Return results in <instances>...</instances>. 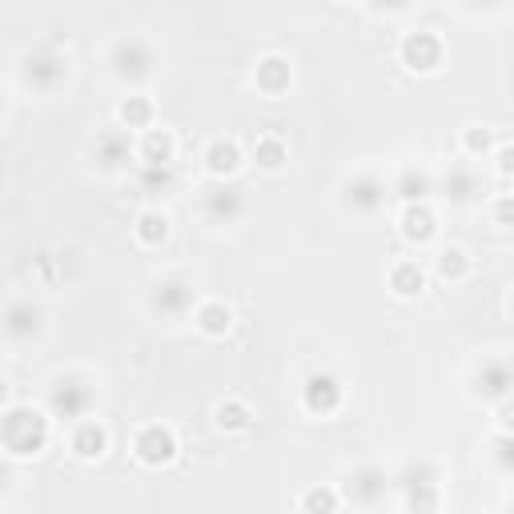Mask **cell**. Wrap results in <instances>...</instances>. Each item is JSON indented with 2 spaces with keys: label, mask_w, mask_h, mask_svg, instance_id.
<instances>
[{
  "label": "cell",
  "mask_w": 514,
  "mask_h": 514,
  "mask_svg": "<svg viewBox=\"0 0 514 514\" xmlns=\"http://www.w3.org/2000/svg\"><path fill=\"white\" fill-rule=\"evenodd\" d=\"M0 438L12 458H32L48 442V418H40L32 406H8L0 422Z\"/></svg>",
  "instance_id": "6da1fadb"
},
{
  "label": "cell",
  "mask_w": 514,
  "mask_h": 514,
  "mask_svg": "<svg viewBox=\"0 0 514 514\" xmlns=\"http://www.w3.org/2000/svg\"><path fill=\"white\" fill-rule=\"evenodd\" d=\"M402 64L410 72H434L442 64V40L438 32L430 29H418V32H406L402 40Z\"/></svg>",
  "instance_id": "7a4b0ae2"
},
{
  "label": "cell",
  "mask_w": 514,
  "mask_h": 514,
  "mask_svg": "<svg viewBox=\"0 0 514 514\" xmlns=\"http://www.w3.org/2000/svg\"><path fill=\"white\" fill-rule=\"evenodd\" d=\"M133 450H137V458H141L145 466H165V462H173V458H177V438H173L169 426L153 422V426H145V430L137 434Z\"/></svg>",
  "instance_id": "3957f363"
},
{
  "label": "cell",
  "mask_w": 514,
  "mask_h": 514,
  "mask_svg": "<svg viewBox=\"0 0 514 514\" xmlns=\"http://www.w3.org/2000/svg\"><path fill=\"white\" fill-rule=\"evenodd\" d=\"M48 406H53L56 418H80L88 406H93V390H88L85 382H77V377H64V382L53 386Z\"/></svg>",
  "instance_id": "277c9868"
},
{
  "label": "cell",
  "mask_w": 514,
  "mask_h": 514,
  "mask_svg": "<svg viewBox=\"0 0 514 514\" xmlns=\"http://www.w3.org/2000/svg\"><path fill=\"white\" fill-rule=\"evenodd\" d=\"M302 402H305L310 414L326 418V414H334V410L342 406V386H337L334 374H313L310 382H305V390H302Z\"/></svg>",
  "instance_id": "5b68a950"
},
{
  "label": "cell",
  "mask_w": 514,
  "mask_h": 514,
  "mask_svg": "<svg viewBox=\"0 0 514 514\" xmlns=\"http://www.w3.org/2000/svg\"><path fill=\"white\" fill-rule=\"evenodd\" d=\"M64 72H69V64H64V56H56L53 48H40V53H32L29 64H24V80H29L32 88H53V85H61Z\"/></svg>",
  "instance_id": "8992f818"
},
{
  "label": "cell",
  "mask_w": 514,
  "mask_h": 514,
  "mask_svg": "<svg viewBox=\"0 0 514 514\" xmlns=\"http://www.w3.org/2000/svg\"><path fill=\"white\" fill-rule=\"evenodd\" d=\"M406 506L410 514H438V486H434V474L426 466L406 478Z\"/></svg>",
  "instance_id": "52a82bcc"
},
{
  "label": "cell",
  "mask_w": 514,
  "mask_h": 514,
  "mask_svg": "<svg viewBox=\"0 0 514 514\" xmlns=\"http://www.w3.org/2000/svg\"><path fill=\"white\" fill-rule=\"evenodd\" d=\"M474 390L482 394V398H502L514 390V366L510 361H486V366L478 369V377H474Z\"/></svg>",
  "instance_id": "ba28073f"
},
{
  "label": "cell",
  "mask_w": 514,
  "mask_h": 514,
  "mask_svg": "<svg viewBox=\"0 0 514 514\" xmlns=\"http://www.w3.org/2000/svg\"><path fill=\"white\" fill-rule=\"evenodd\" d=\"M112 64H117V72L120 77H145L149 72V64H153V53L141 45V40H120L117 45V53H112Z\"/></svg>",
  "instance_id": "9c48e42d"
},
{
  "label": "cell",
  "mask_w": 514,
  "mask_h": 514,
  "mask_svg": "<svg viewBox=\"0 0 514 514\" xmlns=\"http://www.w3.org/2000/svg\"><path fill=\"white\" fill-rule=\"evenodd\" d=\"M434 233H438V217L426 205H406V213H402V237L414 241V245H426Z\"/></svg>",
  "instance_id": "30bf717a"
},
{
  "label": "cell",
  "mask_w": 514,
  "mask_h": 514,
  "mask_svg": "<svg viewBox=\"0 0 514 514\" xmlns=\"http://www.w3.org/2000/svg\"><path fill=\"white\" fill-rule=\"evenodd\" d=\"M289 61H281V56H265L261 64H257V88H261L265 96H281L289 88Z\"/></svg>",
  "instance_id": "8fae6325"
},
{
  "label": "cell",
  "mask_w": 514,
  "mask_h": 514,
  "mask_svg": "<svg viewBox=\"0 0 514 514\" xmlns=\"http://www.w3.org/2000/svg\"><path fill=\"white\" fill-rule=\"evenodd\" d=\"M193 302V289L185 281H161L157 294H153V310L161 313H185Z\"/></svg>",
  "instance_id": "7c38bea8"
},
{
  "label": "cell",
  "mask_w": 514,
  "mask_h": 514,
  "mask_svg": "<svg viewBox=\"0 0 514 514\" xmlns=\"http://www.w3.org/2000/svg\"><path fill=\"white\" fill-rule=\"evenodd\" d=\"M104 446H109V434H104L101 422H80L77 434H72V450L80 458H101Z\"/></svg>",
  "instance_id": "4fadbf2b"
},
{
  "label": "cell",
  "mask_w": 514,
  "mask_h": 514,
  "mask_svg": "<svg viewBox=\"0 0 514 514\" xmlns=\"http://www.w3.org/2000/svg\"><path fill=\"white\" fill-rule=\"evenodd\" d=\"M390 289L398 297H418L426 289V273L418 269V261H398L390 269Z\"/></svg>",
  "instance_id": "5bb4252c"
},
{
  "label": "cell",
  "mask_w": 514,
  "mask_h": 514,
  "mask_svg": "<svg viewBox=\"0 0 514 514\" xmlns=\"http://www.w3.org/2000/svg\"><path fill=\"white\" fill-rule=\"evenodd\" d=\"M237 165H241V153H237V145L233 141H213L205 149V169L213 177H229V173H237Z\"/></svg>",
  "instance_id": "9a60e30c"
},
{
  "label": "cell",
  "mask_w": 514,
  "mask_h": 514,
  "mask_svg": "<svg viewBox=\"0 0 514 514\" xmlns=\"http://www.w3.org/2000/svg\"><path fill=\"white\" fill-rule=\"evenodd\" d=\"M345 201H350L353 209H377L386 201V185L374 181V177H358V181H350V189H345Z\"/></svg>",
  "instance_id": "2e32d148"
},
{
  "label": "cell",
  "mask_w": 514,
  "mask_h": 514,
  "mask_svg": "<svg viewBox=\"0 0 514 514\" xmlns=\"http://www.w3.org/2000/svg\"><path fill=\"white\" fill-rule=\"evenodd\" d=\"M229 326H233L229 305L209 302V305H201V310H197V329H201V334H209V337H225V334H229Z\"/></svg>",
  "instance_id": "e0dca14e"
},
{
  "label": "cell",
  "mask_w": 514,
  "mask_h": 514,
  "mask_svg": "<svg viewBox=\"0 0 514 514\" xmlns=\"http://www.w3.org/2000/svg\"><path fill=\"white\" fill-rule=\"evenodd\" d=\"M4 321H8V334L12 337H29L40 329V310L32 302H16V305H8Z\"/></svg>",
  "instance_id": "ac0fdd59"
},
{
  "label": "cell",
  "mask_w": 514,
  "mask_h": 514,
  "mask_svg": "<svg viewBox=\"0 0 514 514\" xmlns=\"http://www.w3.org/2000/svg\"><path fill=\"white\" fill-rule=\"evenodd\" d=\"M141 157H145V165L165 169L169 161H173V137H169L165 128H153V133H145V141H141Z\"/></svg>",
  "instance_id": "d6986e66"
},
{
  "label": "cell",
  "mask_w": 514,
  "mask_h": 514,
  "mask_svg": "<svg viewBox=\"0 0 514 514\" xmlns=\"http://www.w3.org/2000/svg\"><path fill=\"white\" fill-rule=\"evenodd\" d=\"M382 490H386V478L377 470H358L345 482V494H350L353 502H374V498H382Z\"/></svg>",
  "instance_id": "ffe728a7"
},
{
  "label": "cell",
  "mask_w": 514,
  "mask_h": 514,
  "mask_svg": "<svg viewBox=\"0 0 514 514\" xmlns=\"http://www.w3.org/2000/svg\"><path fill=\"white\" fill-rule=\"evenodd\" d=\"M96 161L101 165H120V161H128V137L125 133H101L96 137Z\"/></svg>",
  "instance_id": "44dd1931"
},
{
  "label": "cell",
  "mask_w": 514,
  "mask_h": 514,
  "mask_svg": "<svg viewBox=\"0 0 514 514\" xmlns=\"http://www.w3.org/2000/svg\"><path fill=\"white\" fill-rule=\"evenodd\" d=\"M137 237H141L145 245H161V241L169 237V217L157 213V209H145V213L137 217Z\"/></svg>",
  "instance_id": "7402d4cb"
},
{
  "label": "cell",
  "mask_w": 514,
  "mask_h": 514,
  "mask_svg": "<svg viewBox=\"0 0 514 514\" xmlns=\"http://www.w3.org/2000/svg\"><path fill=\"white\" fill-rule=\"evenodd\" d=\"M434 189V181L426 173H418V169H406V173L398 177V197L406 201V205H422V197Z\"/></svg>",
  "instance_id": "603a6c76"
},
{
  "label": "cell",
  "mask_w": 514,
  "mask_h": 514,
  "mask_svg": "<svg viewBox=\"0 0 514 514\" xmlns=\"http://www.w3.org/2000/svg\"><path fill=\"white\" fill-rule=\"evenodd\" d=\"M120 125L125 128H145L153 120V104H149V96H125L120 101Z\"/></svg>",
  "instance_id": "cb8c5ba5"
},
{
  "label": "cell",
  "mask_w": 514,
  "mask_h": 514,
  "mask_svg": "<svg viewBox=\"0 0 514 514\" xmlns=\"http://www.w3.org/2000/svg\"><path fill=\"white\" fill-rule=\"evenodd\" d=\"M241 213V193L237 189H213L209 193V217L217 221H233Z\"/></svg>",
  "instance_id": "d4e9b609"
},
{
  "label": "cell",
  "mask_w": 514,
  "mask_h": 514,
  "mask_svg": "<svg viewBox=\"0 0 514 514\" xmlns=\"http://www.w3.org/2000/svg\"><path fill=\"white\" fill-rule=\"evenodd\" d=\"M470 273V257L462 253V249H442L438 253V278L442 281H458Z\"/></svg>",
  "instance_id": "484cf974"
},
{
  "label": "cell",
  "mask_w": 514,
  "mask_h": 514,
  "mask_svg": "<svg viewBox=\"0 0 514 514\" xmlns=\"http://www.w3.org/2000/svg\"><path fill=\"white\" fill-rule=\"evenodd\" d=\"M302 510H305V514H337V490H329V486L305 490Z\"/></svg>",
  "instance_id": "4316f807"
},
{
  "label": "cell",
  "mask_w": 514,
  "mask_h": 514,
  "mask_svg": "<svg viewBox=\"0 0 514 514\" xmlns=\"http://www.w3.org/2000/svg\"><path fill=\"white\" fill-rule=\"evenodd\" d=\"M253 157L261 169H281L286 165V145H281V137H261L253 145Z\"/></svg>",
  "instance_id": "83f0119b"
},
{
  "label": "cell",
  "mask_w": 514,
  "mask_h": 514,
  "mask_svg": "<svg viewBox=\"0 0 514 514\" xmlns=\"http://www.w3.org/2000/svg\"><path fill=\"white\" fill-rule=\"evenodd\" d=\"M217 426H221V430H245L249 406L245 402H221V406H217Z\"/></svg>",
  "instance_id": "f1b7e54d"
},
{
  "label": "cell",
  "mask_w": 514,
  "mask_h": 514,
  "mask_svg": "<svg viewBox=\"0 0 514 514\" xmlns=\"http://www.w3.org/2000/svg\"><path fill=\"white\" fill-rule=\"evenodd\" d=\"M169 185H173V173H169V165H165V169H157V165H145V169H141V189L157 193V189H169Z\"/></svg>",
  "instance_id": "f546056e"
},
{
  "label": "cell",
  "mask_w": 514,
  "mask_h": 514,
  "mask_svg": "<svg viewBox=\"0 0 514 514\" xmlns=\"http://www.w3.org/2000/svg\"><path fill=\"white\" fill-rule=\"evenodd\" d=\"M474 193V177L470 173H450L446 177V197L450 201H466Z\"/></svg>",
  "instance_id": "4dcf8cb0"
},
{
  "label": "cell",
  "mask_w": 514,
  "mask_h": 514,
  "mask_svg": "<svg viewBox=\"0 0 514 514\" xmlns=\"http://www.w3.org/2000/svg\"><path fill=\"white\" fill-rule=\"evenodd\" d=\"M462 145H466V153H474V157L490 153V128H466V133H462Z\"/></svg>",
  "instance_id": "1f68e13d"
},
{
  "label": "cell",
  "mask_w": 514,
  "mask_h": 514,
  "mask_svg": "<svg viewBox=\"0 0 514 514\" xmlns=\"http://www.w3.org/2000/svg\"><path fill=\"white\" fill-rule=\"evenodd\" d=\"M494 462L502 466V470H514V434H502V438L494 442Z\"/></svg>",
  "instance_id": "d6a6232c"
},
{
  "label": "cell",
  "mask_w": 514,
  "mask_h": 514,
  "mask_svg": "<svg viewBox=\"0 0 514 514\" xmlns=\"http://www.w3.org/2000/svg\"><path fill=\"white\" fill-rule=\"evenodd\" d=\"M494 221L498 225H514V197H498L494 201Z\"/></svg>",
  "instance_id": "836d02e7"
},
{
  "label": "cell",
  "mask_w": 514,
  "mask_h": 514,
  "mask_svg": "<svg viewBox=\"0 0 514 514\" xmlns=\"http://www.w3.org/2000/svg\"><path fill=\"white\" fill-rule=\"evenodd\" d=\"M498 426H502V434H514V398H506L498 406Z\"/></svg>",
  "instance_id": "e575fe53"
},
{
  "label": "cell",
  "mask_w": 514,
  "mask_h": 514,
  "mask_svg": "<svg viewBox=\"0 0 514 514\" xmlns=\"http://www.w3.org/2000/svg\"><path fill=\"white\" fill-rule=\"evenodd\" d=\"M498 173H502V177H514V145L498 149Z\"/></svg>",
  "instance_id": "d590c367"
},
{
  "label": "cell",
  "mask_w": 514,
  "mask_h": 514,
  "mask_svg": "<svg viewBox=\"0 0 514 514\" xmlns=\"http://www.w3.org/2000/svg\"><path fill=\"white\" fill-rule=\"evenodd\" d=\"M510 313H514V294H510Z\"/></svg>",
  "instance_id": "8d00e7d4"
},
{
  "label": "cell",
  "mask_w": 514,
  "mask_h": 514,
  "mask_svg": "<svg viewBox=\"0 0 514 514\" xmlns=\"http://www.w3.org/2000/svg\"><path fill=\"white\" fill-rule=\"evenodd\" d=\"M510 514H514V510H510Z\"/></svg>",
  "instance_id": "74e56055"
}]
</instances>
